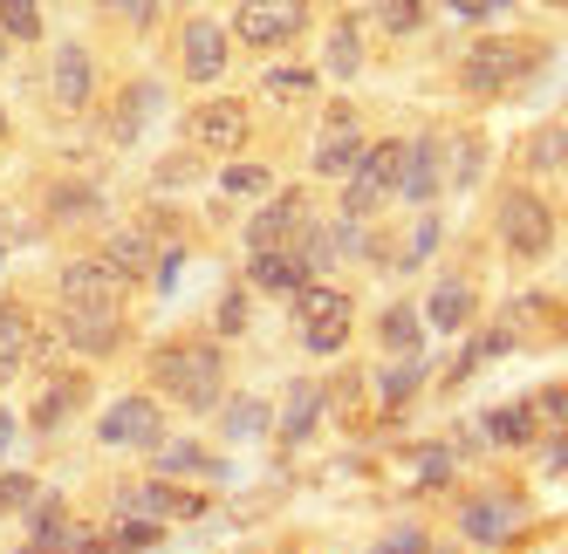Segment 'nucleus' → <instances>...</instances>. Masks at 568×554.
<instances>
[{
  "mask_svg": "<svg viewBox=\"0 0 568 554\" xmlns=\"http://www.w3.org/2000/svg\"><path fill=\"white\" fill-rule=\"evenodd\" d=\"M8 445H14V411L0 404V452H8Z\"/></svg>",
  "mask_w": 568,
  "mask_h": 554,
  "instance_id": "864d4df0",
  "label": "nucleus"
},
{
  "mask_svg": "<svg viewBox=\"0 0 568 554\" xmlns=\"http://www.w3.org/2000/svg\"><path fill=\"white\" fill-rule=\"evenodd\" d=\"M568 465V431H555V452H548V472H561Z\"/></svg>",
  "mask_w": 568,
  "mask_h": 554,
  "instance_id": "603ef678",
  "label": "nucleus"
},
{
  "mask_svg": "<svg viewBox=\"0 0 568 554\" xmlns=\"http://www.w3.org/2000/svg\"><path fill=\"white\" fill-rule=\"evenodd\" d=\"M377 342H384V356H418V308L412 301H390L384 308V322H377Z\"/></svg>",
  "mask_w": 568,
  "mask_h": 554,
  "instance_id": "c85d7f7f",
  "label": "nucleus"
},
{
  "mask_svg": "<svg viewBox=\"0 0 568 554\" xmlns=\"http://www.w3.org/2000/svg\"><path fill=\"white\" fill-rule=\"evenodd\" d=\"M116 513L124 521H158V527H172V521H199L206 513V493H192V486H179V480H138V486H124L116 493Z\"/></svg>",
  "mask_w": 568,
  "mask_h": 554,
  "instance_id": "0eeeda50",
  "label": "nucleus"
},
{
  "mask_svg": "<svg viewBox=\"0 0 568 554\" xmlns=\"http://www.w3.org/2000/svg\"><path fill=\"white\" fill-rule=\"evenodd\" d=\"M438 192H445V144L438 137H412L404 144V172H397V199L432 206Z\"/></svg>",
  "mask_w": 568,
  "mask_h": 554,
  "instance_id": "4468645a",
  "label": "nucleus"
},
{
  "mask_svg": "<svg viewBox=\"0 0 568 554\" xmlns=\"http://www.w3.org/2000/svg\"><path fill=\"white\" fill-rule=\"evenodd\" d=\"M0 28H8V42H42V8L34 0H0Z\"/></svg>",
  "mask_w": 568,
  "mask_h": 554,
  "instance_id": "f704fd0d",
  "label": "nucleus"
},
{
  "mask_svg": "<svg viewBox=\"0 0 568 554\" xmlns=\"http://www.w3.org/2000/svg\"><path fill=\"white\" fill-rule=\"evenodd\" d=\"M288 254H295V267H302V281H322V274H329V267L343 260V254H336V226L308 213V219L295 226V240H288Z\"/></svg>",
  "mask_w": 568,
  "mask_h": 554,
  "instance_id": "412c9836",
  "label": "nucleus"
},
{
  "mask_svg": "<svg viewBox=\"0 0 568 554\" xmlns=\"http://www.w3.org/2000/svg\"><path fill=\"white\" fill-rule=\"evenodd\" d=\"M308 219V192H274V199L247 219V254H267V247H288L295 240V226Z\"/></svg>",
  "mask_w": 568,
  "mask_h": 554,
  "instance_id": "2eb2a0df",
  "label": "nucleus"
},
{
  "mask_svg": "<svg viewBox=\"0 0 568 554\" xmlns=\"http://www.w3.org/2000/svg\"><path fill=\"white\" fill-rule=\"evenodd\" d=\"M42 493L34 486V472H0V521H14V513H28V500Z\"/></svg>",
  "mask_w": 568,
  "mask_h": 554,
  "instance_id": "e433bc0d",
  "label": "nucleus"
},
{
  "mask_svg": "<svg viewBox=\"0 0 568 554\" xmlns=\"http://www.w3.org/2000/svg\"><path fill=\"white\" fill-rule=\"evenodd\" d=\"M507 322H535V329L561 336V329H568V308H561V301H548V295H520V301L507 308Z\"/></svg>",
  "mask_w": 568,
  "mask_h": 554,
  "instance_id": "72a5a7b5",
  "label": "nucleus"
},
{
  "mask_svg": "<svg viewBox=\"0 0 568 554\" xmlns=\"http://www.w3.org/2000/svg\"><path fill=\"white\" fill-rule=\"evenodd\" d=\"M158 534H165L158 521H124V513H116V527H103V554H144Z\"/></svg>",
  "mask_w": 568,
  "mask_h": 554,
  "instance_id": "473e14b6",
  "label": "nucleus"
},
{
  "mask_svg": "<svg viewBox=\"0 0 568 554\" xmlns=\"http://www.w3.org/2000/svg\"><path fill=\"white\" fill-rule=\"evenodd\" d=\"M514 527H520V500H514V493H473V500L459 506V534H466L473 547H500Z\"/></svg>",
  "mask_w": 568,
  "mask_h": 554,
  "instance_id": "ddd939ff",
  "label": "nucleus"
},
{
  "mask_svg": "<svg viewBox=\"0 0 568 554\" xmlns=\"http://www.w3.org/2000/svg\"><path fill=\"white\" fill-rule=\"evenodd\" d=\"M453 185H479V137H459V151H453Z\"/></svg>",
  "mask_w": 568,
  "mask_h": 554,
  "instance_id": "a18cd8bd",
  "label": "nucleus"
},
{
  "mask_svg": "<svg viewBox=\"0 0 568 554\" xmlns=\"http://www.w3.org/2000/svg\"><path fill=\"white\" fill-rule=\"evenodd\" d=\"M322 404H329V390H322L315 377L288 383V411H281V445H302L308 431H315V418H322Z\"/></svg>",
  "mask_w": 568,
  "mask_h": 554,
  "instance_id": "393cba45",
  "label": "nucleus"
},
{
  "mask_svg": "<svg viewBox=\"0 0 568 554\" xmlns=\"http://www.w3.org/2000/svg\"><path fill=\"white\" fill-rule=\"evenodd\" d=\"M527 404H535L541 424H561V431H568V383H561V390H541V398H527Z\"/></svg>",
  "mask_w": 568,
  "mask_h": 554,
  "instance_id": "c03bdc74",
  "label": "nucleus"
},
{
  "mask_svg": "<svg viewBox=\"0 0 568 554\" xmlns=\"http://www.w3.org/2000/svg\"><path fill=\"white\" fill-rule=\"evenodd\" d=\"M0 62H8V28H0Z\"/></svg>",
  "mask_w": 568,
  "mask_h": 554,
  "instance_id": "6e6d98bb",
  "label": "nucleus"
},
{
  "mask_svg": "<svg viewBox=\"0 0 568 554\" xmlns=\"http://www.w3.org/2000/svg\"><path fill=\"white\" fill-rule=\"evenodd\" d=\"M425 322H432L438 336H459V329L473 322V288H466V281H438L432 301H425Z\"/></svg>",
  "mask_w": 568,
  "mask_h": 554,
  "instance_id": "bb28decb",
  "label": "nucleus"
},
{
  "mask_svg": "<svg viewBox=\"0 0 568 554\" xmlns=\"http://www.w3.org/2000/svg\"><path fill=\"white\" fill-rule=\"evenodd\" d=\"M103 260H110L116 281H151V267H158L151 226H116V233H110V247H103Z\"/></svg>",
  "mask_w": 568,
  "mask_h": 554,
  "instance_id": "aec40b11",
  "label": "nucleus"
},
{
  "mask_svg": "<svg viewBox=\"0 0 568 554\" xmlns=\"http://www.w3.org/2000/svg\"><path fill=\"white\" fill-rule=\"evenodd\" d=\"M97 439L110 452H151L158 439H165V411H158V398H116L97 418Z\"/></svg>",
  "mask_w": 568,
  "mask_h": 554,
  "instance_id": "1a4fd4ad",
  "label": "nucleus"
},
{
  "mask_svg": "<svg viewBox=\"0 0 568 554\" xmlns=\"http://www.w3.org/2000/svg\"><path fill=\"white\" fill-rule=\"evenodd\" d=\"M55 336H62L75 356H110L116 342H124V315H116V308H62Z\"/></svg>",
  "mask_w": 568,
  "mask_h": 554,
  "instance_id": "dca6fc26",
  "label": "nucleus"
},
{
  "mask_svg": "<svg viewBox=\"0 0 568 554\" xmlns=\"http://www.w3.org/2000/svg\"><path fill=\"white\" fill-rule=\"evenodd\" d=\"M445 480H453V452H445V445H425V452H418V486H445Z\"/></svg>",
  "mask_w": 568,
  "mask_h": 554,
  "instance_id": "37998d69",
  "label": "nucleus"
},
{
  "mask_svg": "<svg viewBox=\"0 0 568 554\" xmlns=\"http://www.w3.org/2000/svg\"><path fill=\"white\" fill-rule=\"evenodd\" d=\"M192 178H199L192 157H165V165H158V185H192Z\"/></svg>",
  "mask_w": 568,
  "mask_h": 554,
  "instance_id": "09e8293b",
  "label": "nucleus"
},
{
  "mask_svg": "<svg viewBox=\"0 0 568 554\" xmlns=\"http://www.w3.org/2000/svg\"><path fill=\"white\" fill-rule=\"evenodd\" d=\"M220 185H226V192H267V185H274V172H267V165H226V172H220Z\"/></svg>",
  "mask_w": 568,
  "mask_h": 554,
  "instance_id": "a19ab883",
  "label": "nucleus"
},
{
  "mask_svg": "<svg viewBox=\"0 0 568 554\" xmlns=\"http://www.w3.org/2000/svg\"><path fill=\"white\" fill-rule=\"evenodd\" d=\"M0 260H8V254H0Z\"/></svg>",
  "mask_w": 568,
  "mask_h": 554,
  "instance_id": "13d9d810",
  "label": "nucleus"
},
{
  "mask_svg": "<svg viewBox=\"0 0 568 554\" xmlns=\"http://www.w3.org/2000/svg\"><path fill=\"white\" fill-rule=\"evenodd\" d=\"M151 472L158 480H220V452H206L199 439H158Z\"/></svg>",
  "mask_w": 568,
  "mask_h": 554,
  "instance_id": "6ab92c4d",
  "label": "nucleus"
},
{
  "mask_svg": "<svg viewBox=\"0 0 568 554\" xmlns=\"http://www.w3.org/2000/svg\"><path fill=\"white\" fill-rule=\"evenodd\" d=\"M548 8H568V0H548Z\"/></svg>",
  "mask_w": 568,
  "mask_h": 554,
  "instance_id": "4d7b16f0",
  "label": "nucleus"
},
{
  "mask_svg": "<svg viewBox=\"0 0 568 554\" xmlns=\"http://www.w3.org/2000/svg\"><path fill=\"white\" fill-rule=\"evenodd\" d=\"M267 424H274V411H267L261 398H233V404L220 411V439H261Z\"/></svg>",
  "mask_w": 568,
  "mask_h": 554,
  "instance_id": "2f4dec72",
  "label": "nucleus"
},
{
  "mask_svg": "<svg viewBox=\"0 0 568 554\" xmlns=\"http://www.w3.org/2000/svg\"><path fill=\"white\" fill-rule=\"evenodd\" d=\"M520 165H527V172H561V165H568V131H561V124H548V131H527V144H520Z\"/></svg>",
  "mask_w": 568,
  "mask_h": 554,
  "instance_id": "7c9ffc66",
  "label": "nucleus"
},
{
  "mask_svg": "<svg viewBox=\"0 0 568 554\" xmlns=\"http://www.w3.org/2000/svg\"><path fill=\"white\" fill-rule=\"evenodd\" d=\"M397 172H404V144H397V137L371 144V151L356 157V172L343 178V213H349V219L384 213V199H397Z\"/></svg>",
  "mask_w": 568,
  "mask_h": 554,
  "instance_id": "39448f33",
  "label": "nucleus"
},
{
  "mask_svg": "<svg viewBox=\"0 0 568 554\" xmlns=\"http://www.w3.org/2000/svg\"><path fill=\"white\" fill-rule=\"evenodd\" d=\"M97 213H103V192H97V185H75V178L49 185V219H55V226H75V219H97Z\"/></svg>",
  "mask_w": 568,
  "mask_h": 554,
  "instance_id": "cd10ccee",
  "label": "nucleus"
},
{
  "mask_svg": "<svg viewBox=\"0 0 568 554\" xmlns=\"http://www.w3.org/2000/svg\"><path fill=\"white\" fill-rule=\"evenodd\" d=\"M295 329H302V349L308 356H336L356 329V301L349 288H329V281H308L295 295Z\"/></svg>",
  "mask_w": 568,
  "mask_h": 554,
  "instance_id": "7ed1b4c3",
  "label": "nucleus"
},
{
  "mask_svg": "<svg viewBox=\"0 0 568 554\" xmlns=\"http://www.w3.org/2000/svg\"><path fill=\"white\" fill-rule=\"evenodd\" d=\"M83 398H90V377H83V370H55V377L42 383V398H34L28 424H34V431L49 439V431H62L75 411H83Z\"/></svg>",
  "mask_w": 568,
  "mask_h": 554,
  "instance_id": "f3484780",
  "label": "nucleus"
},
{
  "mask_svg": "<svg viewBox=\"0 0 568 554\" xmlns=\"http://www.w3.org/2000/svg\"><path fill=\"white\" fill-rule=\"evenodd\" d=\"M479 439L500 445V452H520V445L541 439V418H535V404H500V411L479 418Z\"/></svg>",
  "mask_w": 568,
  "mask_h": 554,
  "instance_id": "b1692460",
  "label": "nucleus"
},
{
  "mask_svg": "<svg viewBox=\"0 0 568 554\" xmlns=\"http://www.w3.org/2000/svg\"><path fill=\"white\" fill-rule=\"evenodd\" d=\"M110 8H116V14H124L131 28H151L158 14H165V0H110Z\"/></svg>",
  "mask_w": 568,
  "mask_h": 554,
  "instance_id": "de8ad7c7",
  "label": "nucleus"
},
{
  "mask_svg": "<svg viewBox=\"0 0 568 554\" xmlns=\"http://www.w3.org/2000/svg\"><path fill=\"white\" fill-rule=\"evenodd\" d=\"M425 383V356H397L390 370H377V404L397 411V404H412V390Z\"/></svg>",
  "mask_w": 568,
  "mask_h": 554,
  "instance_id": "c756f323",
  "label": "nucleus"
},
{
  "mask_svg": "<svg viewBox=\"0 0 568 554\" xmlns=\"http://www.w3.org/2000/svg\"><path fill=\"white\" fill-rule=\"evenodd\" d=\"M445 8H453L459 21H494V14H507L514 0H445Z\"/></svg>",
  "mask_w": 568,
  "mask_h": 554,
  "instance_id": "49530a36",
  "label": "nucleus"
},
{
  "mask_svg": "<svg viewBox=\"0 0 568 554\" xmlns=\"http://www.w3.org/2000/svg\"><path fill=\"white\" fill-rule=\"evenodd\" d=\"M377 554H432V534H425V527H390V534L377 541Z\"/></svg>",
  "mask_w": 568,
  "mask_h": 554,
  "instance_id": "79ce46f5",
  "label": "nucleus"
},
{
  "mask_svg": "<svg viewBox=\"0 0 568 554\" xmlns=\"http://www.w3.org/2000/svg\"><path fill=\"white\" fill-rule=\"evenodd\" d=\"M541 55L548 49L527 42V34H486V42H473L459 55V83H466V96H507L541 69Z\"/></svg>",
  "mask_w": 568,
  "mask_h": 554,
  "instance_id": "f03ea898",
  "label": "nucleus"
},
{
  "mask_svg": "<svg viewBox=\"0 0 568 554\" xmlns=\"http://www.w3.org/2000/svg\"><path fill=\"white\" fill-rule=\"evenodd\" d=\"M14 240H28V226H14V213H8V206H0V254H8Z\"/></svg>",
  "mask_w": 568,
  "mask_h": 554,
  "instance_id": "8fccbe9b",
  "label": "nucleus"
},
{
  "mask_svg": "<svg viewBox=\"0 0 568 554\" xmlns=\"http://www.w3.org/2000/svg\"><path fill=\"white\" fill-rule=\"evenodd\" d=\"M116 288H124V281H116L110 260L97 254V260H69L55 295H62V308H116Z\"/></svg>",
  "mask_w": 568,
  "mask_h": 554,
  "instance_id": "a211bd4d",
  "label": "nucleus"
},
{
  "mask_svg": "<svg viewBox=\"0 0 568 554\" xmlns=\"http://www.w3.org/2000/svg\"><path fill=\"white\" fill-rule=\"evenodd\" d=\"M247 288L254 295H302L308 281H302V267H295V254L288 247H267V254H247Z\"/></svg>",
  "mask_w": 568,
  "mask_h": 554,
  "instance_id": "5701e85b",
  "label": "nucleus"
},
{
  "mask_svg": "<svg viewBox=\"0 0 568 554\" xmlns=\"http://www.w3.org/2000/svg\"><path fill=\"white\" fill-rule=\"evenodd\" d=\"M213 329H220V336H240V329H247V288H226V295H220Z\"/></svg>",
  "mask_w": 568,
  "mask_h": 554,
  "instance_id": "ea45409f",
  "label": "nucleus"
},
{
  "mask_svg": "<svg viewBox=\"0 0 568 554\" xmlns=\"http://www.w3.org/2000/svg\"><path fill=\"white\" fill-rule=\"evenodd\" d=\"M308 28V0H240L233 8V34L247 49H288Z\"/></svg>",
  "mask_w": 568,
  "mask_h": 554,
  "instance_id": "6e6552de",
  "label": "nucleus"
},
{
  "mask_svg": "<svg viewBox=\"0 0 568 554\" xmlns=\"http://www.w3.org/2000/svg\"><path fill=\"white\" fill-rule=\"evenodd\" d=\"M0 144H8V110H0Z\"/></svg>",
  "mask_w": 568,
  "mask_h": 554,
  "instance_id": "5fc2aeb1",
  "label": "nucleus"
},
{
  "mask_svg": "<svg viewBox=\"0 0 568 554\" xmlns=\"http://www.w3.org/2000/svg\"><path fill=\"white\" fill-rule=\"evenodd\" d=\"M363 151H371V144L356 137V110L329 103V124H322V144H315V178H349Z\"/></svg>",
  "mask_w": 568,
  "mask_h": 554,
  "instance_id": "f8f14e48",
  "label": "nucleus"
},
{
  "mask_svg": "<svg viewBox=\"0 0 568 554\" xmlns=\"http://www.w3.org/2000/svg\"><path fill=\"white\" fill-rule=\"evenodd\" d=\"M151 383L179 411H220L226 404V356H220V342H172L151 356Z\"/></svg>",
  "mask_w": 568,
  "mask_h": 554,
  "instance_id": "f257e3e1",
  "label": "nucleus"
},
{
  "mask_svg": "<svg viewBox=\"0 0 568 554\" xmlns=\"http://www.w3.org/2000/svg\"><path fill=\"white\" fill-rule=\"evenodd\" d=\"M507 349H514V336H507V329H494V336H479V342H473V349L459 356V370H453V383H459V377H473V370L486 363V356H507Z\"/></svg>",
  "mask_w": 568,
  "mask_h": 554,
  "instance_id": "58836bf2",
  "label": "nucleus"
},
{
  "mask_svg": "<svg viewBox=\"0 0 568 554\" xmlns=\"http://www.w3.org/2000/svg\"><path fill=\"white\" fill-rule=\"evenodd\" d=\"M247 131H254V116H247L240 96H206V103L185 110V137H192V151H206V157H240V151H247Z\"/></svg>",
  "mask_w": 568,
  "mask_h": 554,
  "instance_id": "423d86ee",
  "label": "nucleus"
},
{
  "mask_svg": "<svg viewBox=\"0 0 568 554\" xmlns=\"http://www.w3.org/2000/svg\"><path fill=\"white\" fill-rule=\"evenodd\" d=\"M432 240H438V219H418V240H412V260H425V254H432Z\"/></svg>",
  "mask_w": 568,
  "mask_h": 554,
  "instance_id": "3c124183",
  "label": "nucleus"
},
{
  "mask_svg": "<svg viewBox=\"0 0 568 554\" xmlns=\"http://www.w3.org/2000/svg\"><path fill=\"white\" fill-rule=\"evenodd\" d=\"M494 226H500V247L514 260H548V247H555V213H548L541 192H527V185H507L500 192Z\"/></svg>",
  "mask_w": 568,
  "mask_h": 554,
  "instance_id": "20e7f679",
  "label": "nucleus"
},
{
  "mask_svg": "<svg viewBox=\"0 0 568 554\" xmlns=\"http://www.w3.org/2000/svg\"><path fill=\"white\" fill-rule=\"evenodd\" d=\"M158 103H165V90H158V83H131L124 96H116V110H110V124H103V137H110V144H138Z\"/></svg>",
  "mask_w": 568,
  "mask_h": 554,
  "instance_id": "4be33fe9",
  "label": "nucleus"
},
{
  "mask_svg": "<svg viewBox=\"0 0 568 554\" xmlns=\"http://www.w3.org/2000/svg\"><path fill=\"white\" fill-rule=\"evenodd\" d=\"M49 96H55L62 116L90 110V96H97V62H90L83 42H62V49H55V62H49Z\"/></svg>",
  "mask_w": 568,
  "mask_h": 554,
  "instance_id": "9b49d317",
  "label": "nucleus"
},
{
  "mask_svg": "<svg viewBox=\"0 0 568 554\" xmlns=\"http://www.w3.org/2000/svg\"><path fill=\"white\" fill-rule=\"evenodd\" d=\"M377 21H384V34H418L425 28V0H384Z\"/></svg>",
  "mask_w": 568,
  "mask_h": 554,
  "instance_id": "4c0bfd02",
  "label": "nucleus"
},
{
  "mask_svg": "<svg viewBox=\"0 0 568 554\" xmlns=\"http://www.w3.org/2000/svg\"><path fill=\"white\" fill-rule=\"evenodd\" d=\"M322 69H329L336 83L363 75V28H356V14H336V21H329V42H322Z\"/></svg>",
  "mask_w": 568,
  "mask_h": 554,
  "instance_id": "a878e982",
  "label": "nucleus"
},
{
  "mask_svg": "<svg viewBox=\"0 0 568 554\" xmlns=\"http://www.w3.org/2000/svg\"><path fill=\"white\" fill-rule=\"evenodd\" d=\"M261 90L281 96V103H302V96H315V69H267Z\"/></svg>",
  "mask_w": 568,
  "mask_h": 554,
  "instance_id": "c9c22d12",
  "label": "nucleus"
},
{
  "mask_svg": "<svg viewBox=\"0 0 568 554\" xmlns=\"http://www.w3.org/2000/svg\"><path fill=\"white\" fill-rule=\"evenodd\" d=\"M179 55H185V83H220L233 62V28H220L213 14H192L179 34Z\"/></svg>",
  "mask_w": 568,
  "mask_h": 554,
  "instance_id": "9d476101",
  "label": "nucleus"
}]
</instances>
